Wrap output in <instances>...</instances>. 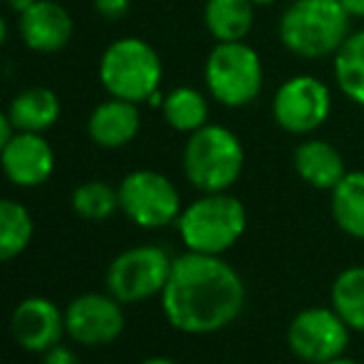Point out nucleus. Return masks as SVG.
Wrapping results in <instances>:
<instances>
[{
	"label": "nucleus",
	"instance_id": "obj_18",
	"mask_svg": "<svg viewBox=\"0 0 364 364\" xmlns=\"http://www.w3.org/2000/svg\"><path fill=\"white\" fill-rule=\"evenodd\" d=\"M255 5L250 0H206L203 23L216 43H238L253 30Z\"/></svg>",
	"mask_w": 364,
	"mask_h": 364
},
{
	"label": "nucleus",
	"instance_id": "obj_1",
	"mask_svg": "<svg viewBox=\"0 0 364 364\" xmlns=\"http://www.w3.org/2000/svg\"><path fill=\"white\" fill-rule=\"evenodd\" d=\"M166 322L183 335H216L240 317L245 283L223 255H176L161 295Z\"/></svg>",
	"mask_w": 364,
	"mask_h": 364
},
{
	"label": "nucleus",
	"instance_id": "obj_6",
	"mask_svg": "<svg viewBox=\"0 0 364 364\" xmlns=\"http://www.w3.org/2000/svg\"><path fill=\"white\" fill-rule=\"evenodd\" d=\"M208 95L223 107L238 109L258 100L263 90V63L248 43H216L203 65Z\"/></svg>",
	"mask_w": 364,
	"mask_h": 364
},
{
	"label": "nucleus",
	"instance_id": "obj_2",
	"mask_svg": "<svg viewBox=\"0 0 364 364\" xmlns=\"http://www.w3.org/2000/svg\"><path fill=\"white\" fill-rule=\"evenodd\" d=\"M248 228V211L243 201L228 191L201 193L196 201L183 206L176 220L178 238L191 253L223 255Z\"/></svg>",
	"mask_w": 364,
	"mask_h": 364
},
{
	"label": "nucleus",
	"instance_id": "obj_32",
	"mask_svg": "<svg viewBox=\"0 0 364 364\" xmlns=\"http://www.w3.org/2000/svg\"><path fill=\"white\" fill-rule=\"evenodd\" d=\"M5 40H8V23H5V18L0 15V48H3Z\"/></svg>",
	"mask_w": 364,
	"mask_h": 364
},
{
	"label": "nucleus",
	"instance_id": "obj_3",
	"mask_svg": "<svg viewBox=\"0 0 364 364\" xmlns=\"http://www.w3.org/2000/svg\"><path fill=\"white\" fill-rule=\"evenodd\" d=\"M278 35L297 58H327L350 35V15L340 0H295L280 15Z\"/></svg>",
	"mask_w": 364,
	"mask_h": 364
},
{
	"label": "nucleus",
	"instance_id": "obj_21",
	"mask_svg": "<svg viewBox=\"0 0 364 364\" xmlns=\"http://www.w3.org/2000/svg\"><path fill=\"white\" fill-rule=\"evenodd\" d=\"M164 119L181 134H193L208 124V100L196 87H176L164 97Z\"/></svg>",
	"mask_w": 364,
	"mask_h": 364
},
{
	"label": "nucleus",
	"instance_id": "obj_31",
	"mask_svg": "<svg viewBox=\"0 0 364 364\" xmlns=\"http://www.w3.org/2000/svg\"><path fill=\"white\" fill-rule=\"evenodd\" d=\"M322 364H360V362L352 360V357H347V355H342V357H335V360H327V362H322Z\"/></svg>",
	"mask_w": 364,
	"mask_h": 364
},
{
	"label": "nucleus",
	"instance_id": "obj_28",
	"mask_svg": "<svg viewBox=\"0 0 364 364\" xmlns=\"http://www.w3.org/2000/svg\"><path fill=\"white\" fill-rule=\"evenodd\" d=\"M350 18H364V0H340Z\"/></svg>",
	"mask_w": 364,
	"mask_h": 364
},
{
	"label": "nucleus",
	"instance_id": "obj_27",
	"mask_svg": "<svg viewBox=\"0 0 364 364\" xmlns=\"http://www.w3.org/2000/svg\"><path fill=\"white\" fill-rule=\"evenodd\" d=\"M13 124H10V119H8V112H3L0 109V154H3V149L5 144H8V139L13 136Z\"/></svg>",
	"mask_w": 364,
	"mask_h": 364
},
{
	"label": "nucleus",
	"instance_id": "obj_4",
	"mask_svg": "<svg viewBox=\"0 0 364 364\" xmlns=\"http://www.w3.org/2000/svg\"><path fill=\"white\" fill-rule=\"evenodd\" d=\"M183 176L196 191L220 193L235 186L245 166V149L230 129L206 124L188 134L181 156Z\"/></svg>",
	"mask_w": 364,
	"mask_h": 364
},
{
	"label": "nucleus",
	"instance_id": "obj_33",
	"mask_svg": "<svg viewBox=\"0 0 364 364\" xmlns=\"http://www.w3.org/2000/svg\"><path fill=\"white\" fill-rule=\"evenodd\" d=\"M253 5H273V3H278V0H250Z\"/></svg>",
	"mask_w": 364,
	"mask_h": 364
},
{
	"label": "nucleus",
	"instance_id": "obj_9",
	"mask_svg": "<svg viewBox=\"0 0 364 364\" xmlns=\"http://www.w3.org/2000/svg\"><path fill=\"white\" fill-rule=\"evenodd\" d=\"M352 330L330 307H305L290 320L285 342L288 350L305 364H322L342 357L350 347Z\"/></svg>",
	"mask_w": 364,
	"mask_h": 364
},
{
	"label": "nucleus",
	"instance_id": "obj_17",
	"mask_svg": "<svg viewBox=\"0 0 364 364\" xmlns=\"http://www.w3.org/2000/svg\"><path fill=\"white\" fill-rule=\"evenodd\" d=\"M60 97L48 87H28L15 95L8 105V119L15 132H38L45 134L60 119Z\"/></svg>",
	"mask_w": 364,
	"mask_h": 364
},
{
	"label": "nucleus",
	"instance_id": "obj_15",
	"mask_svg": "<svg viewBox=\"0 0 364 364\" xmlns=\"http://www.w3.org/2000/svg\"><path fill=\"white\" fill-rule=\"evenodd\" d=\"M141 112L136 102H127L119 97H109L97 105L87 119V134L102 149H122L139 134Z\"/></svg>",
	"mask_w": 364,
	"mask_h": 364
},
{
	"label": "nucleus",
	"instance_id": "obj_30",
	"mask_svg": "<svg viewBox=\"0 0 364 364\" xmlns=\"http://www.w3.org/2000/svg\"><path fill=\"white\" fill-rule=\"evenodd\" d=\"M139 364H178V362L171 360V357H149V360L139 362Z\"/></svg>",
	"mask_w": 364,
	"mask_h": 364
},
{
	"label": "nucleus",
	"instance_id": "obj_20",
	"mask_svg": "<svg viewBox=\"0 0 364 364\" xmlns=\"http://www.w3.org/2000/svg\"><path fill=\"white\" fill-rule=\"evenodd\" d=\"M330 305L352 332L364 335V265H350L330 288Z\"/></svg>",
	"mask_w": 364,
	"mask_h": 364
},
{
	"label": "nucleus",
	"instance_id": "obj_23",
	"mask_svg": "<svg viewBox=\"0 0 364 364\" xmlns=\"http://www.w3.org/2000/svg\"><path fill=\"white\" fill-rule=\"evenodd\" d=\"M335 80L347 100L364 107V30L347 35L335 53Z\"/></svg>",
	"mask_w": 364,
	"mask_h": 364
},
{
	"label": "nucleus",
	"instance_id": "obj_5",
	"mask_svg": "<svg viewBox=\"0 0 364 364\" xmlns=\"http://www.w3.org/2000/svg\"><path fill=\"white\" fill-rule=\"evenodd\" d=\"M164 65L159 53L141 38H119L102 53L100 82L109 97L127 102H149L159 90Z\"/></svg>",
	"mask_w": 364,
	"mask_h": 364
},
{
	"label": "nucleus",
	"instance_id": "obj_25",
	"mask_svg": "<svg viewBox=\"0 0 364 364\" xmlns=\"http://www.w3.org/2000/svg\"><path fill=\"white\" fill-rule=\"evenodd\" d=\"M95 8L105 20H119L129 13L132 0H95Z\"/></svg>",
	"mask_w": 364,
	"mask_h": 364
},
{
	"label": "nucleus",
	"instance_id": "obj_16",
	"mask_svg": "<svg viewBox=\"0 0 364 364\" xmlns=\"http://www.w3.org/2000/svg\"><path fill=\"white\" fill-rule=\"evenodd\" d=\"M292 166L297 176L317 191H332L347 173L340 149L322 139L302 141L292 154Z\"/></svg>",
	"mask_w": 364,
	"mask_h": 364
},
{
	"label": "nucleus",
	"instance_id": "obj_8",
	"mask_svg": "<svg viewBox=\"0 0 364 364\" xmlns=\"http://www.w3.org/2000/svg\"><path fill=\"white\" fill-rule=\"evenodd\" d=\"M119 211L134 225L146 230L166 228L181 216V193L168 176L151 168L127 173L117 186Z\"/></svg>",
	"mask_w": 364,
	"mask_h": 364
},
{
	"label": "nucleus",
	"instance_id": "obj_29",
	"mask_svg": "<svg viewBox=\"0 0 364 364\" xmlns=\"http://www.w3.org/2000/svg\"><path fill=\"white\" fill-rule=\"evenodd\" d=\"M5 3H8V8L13 10V13H25V10L30 8V5L35 3V0H5Z\"/></svg>",
	"mask_w": 364,
	"mask_h": 364
},
{
	"label": "nucleus",
	"instance_id": "obj_22",
	"mask_svg": "<svg viewBox=\"0 0 364 364\" xmlns=\"http://www.w3.org/2000/svg\"><path fill=\"white\" fill-rule=\"evenodd\" d=\"M33 235L35 223L28 208L13 198H0V263L23 255Z\"/></svg>",
	"mask_w": 364,
	"mask_h": 364
},
{
	"label": "nucleus",
	"instance_id": "obj_13",
	"mask_svg": "<svg viewBox=\"0 0 364 364\" xmlns=\"http://www.w3.org/2000/svg\"><path fill=\"white\" fill-rule=\"evenodd\" d=\"M10 332L25 352H48L68 335L65 310L48 297H25L10 315Z\"/></svg>",
	"mask_w": 364,
	"mask_h": 364
},
{
	"label": "nucleus",
	"instance_id": "obj_26",
	"mask_svg": "<svg viewBox=\"0 0 364 364\" xmlns=\"http://www.w3.org/2000/svg\"><path fill=\"white\" fill-rule=\"evenodd\" d=\"M43 364H80V357L70 347L55 345L48 352H43Z\"/></svg>",
	"mask_w": 364,
	"mask_h": 364
},
{
	"label": "nucleus",
	"instance_id": "obj_12",
	"mask_svg": "<svg viewBox=\"0 0 364 364\" xmlns=\"http://www.w3.org/2000/svg\"><path fill=\"white\" fill-rule=\"evenodd\" d=\"M0 168L13 186H43L55 171V151L38 132H13L0 154Z\"/></svg>",
	"mask_w": 364,
	"mask_h": 364
},
{
	"label": "nucleus",
	"instance_id": "obj_14",
	"mask_svg": "<svg viewBox=\"0 0 364 364\" xmlns=\"http://www.w3.org/2000/svg\"><path fill=\"white\" fill-rule=\"evenodd\" d=\"M20 38L33 53H60L73 40L75 23L68 8L55 0H35L25 13H20Z\"/></svg>",
	"mask_w": 364,
	"mask_h": 364
},
{
	"label": "nucleus",
	"instance_id": "obj_7",
	"mask_svg": "<svg viewBox=\"0 0 364 364\" xmlns=\"http://www.w3.org/2000/svg\"><path fill=\"white\" fill-rule=\"evenodd\" d=\"M173 258L161 245H134L117 255L107 268V292L122 305H134L161 295Z\"/></svg>",
	"mask_w": 364,
	"mask_h": 364
},
{
	"label": "nucleus",
	"instance_id": "obj_24",
	"mask_svg": "<svg viewBox=\"0 0 364 364\" xmlns=\"http://www.w3.org/2000/svg\"><path fill=\"white\" fill-rule=\"evenodd\" d=\"M73 211L85 220H107L119 211V193L107 181H85L73 191Z\"/></svg>",
	"mask_w": 364,
	"mask_h": 364
},
{
	"label": "nucleus",
	"instance_id": "obj_11",
	"mask_svg": "<svg viewBox=\"0 0 364 364\" xmlns=\"http://www.w3.org/2000/svg\"><path fill=\"white\" fill-rule=\"evenodd\" d=\"M127 317L122 302L109 292H85L65 307V332L85 347H105L119 340Z\"/></svg>",
	"mask_w": 364,
	"mask_h": 364
},
{
	"label": "nucleus",
	"instance_id": "obj_10",
	"mask_svg": "<svg viewBox=\"0 0 364 364\" xmlns=\"http://www.w3.org/2000/svg\"><path fill=\"white\" fill-rule=\"evenodd\" d=\"M332 112L330 87L312 75H295L273 97V119L288 134L305 136L317 132Z\"/></svg>",
	"mask_w": 364,
	"mask_h": 364
},
{
	"label": "nucleus",
	"instance_id": "obj_19",
	"mask_svg": "<svg viewBox=\"0 0 364 364\" xmlns=\"http://www.w3.org/2000/svg\"><path fill=\"white\" fill-rule=\"evenodd\" d=\"M332 220L345 235L364 240V171H347L330 191Z\"/></svg>",
	"mask_w": 364,
	"mask_h": 364
}]
</instances>
